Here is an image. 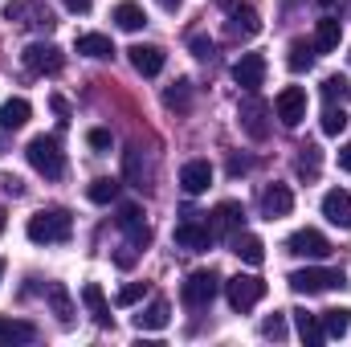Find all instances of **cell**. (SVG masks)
I'll list each match as a JSON object with an SVG mask.
<instances>
[{
	"label": "cell",
	"instance_id": "obj_1",
	"mask_svg": "<svg viewBox=\"0 0 351 347\" xmlns=\"http://www.w3.org/2000/svg\"><path fill=\"white\" fill-rule=\"evenodd\" d=\"M25 233H29V241H37V246H62V241H70V233H74V217H70L66 208H41V213L29 217Z\"/></svg>",
	"mask_w": 351,
	"mask_h": 347
},
{
	"label": "cell",
	"instance_id": "obj_2",
	"mask_svg": "<svg viewBox=\"0 0 351 347\" xmlns=\"http://www.w3.org/2000/svg\"><path fill=\"white\" fill-rule=\"evenodd\" d=\"M25 156H29V164L45 176V180H58V176L66 172V156H62V143H58L53 135H37V139H29Z\"/></svg>",
	"mask_w": 351,
	"mask_h": 347
},
{
	"label": "cell",
	"instance_id": "obj_3",
	"mask_svg": "<svg viewBox=\"0 0 351 347\" xmlns=\"http://www.w3.org/2000/svg\"><path fill=\"white\" fill-rule=\"evenodd\" d=\"M286 282H290V290H294V294H323V290L348 286V282H343V270H323V265H306V270H294Z\"/></svg>",
	"mask_w": 351,
	"mask_h": 347
},
{
	"label": "cell",
	"instance_id": "obj_4",
	"mask_svg": "<svg viewBox=\"0 0 351 347\" xmlns=\"http://www.w3.org/2000/svg\"><path fill=\"white\" fill-rule=\"evenodd\" d=\"M217 290H221V278H217L213 270H192V274L184 278V286H180V298H184L188 311H204V307L217 298Z\"/></svg>",
	"mask_w": 351,
	"mask_h": 347
},
{
	"label": "cell",
	"instance_id": "obj_5",
	"mask_svg": "<svg viewBox=\"0 0 351 347\" xmlns=\"http://www.w3.org/2000/svg\"><path fill=\"white\" fill-rule=\"evenodd\" d=\"M237 123H241V131H245L250 139H258V143L269 135V106L258 98V90H245V98L237 102Z\"/></svg>",
	"mask_w": 351,
	"mask_h": 347
},
{
	"label": "cell",
	"instance_id": "obj_6",
	"mask_svg": "<svg viewBox=\"0 0 351 347\" xmlns=\"http://www.w3.org/2000/svg\"><path fill=\"white\" fill-rule=\"evenodd\" d=\"M225 294H229V307L233 311H250V307H258L265 298V282L258 274H237V278L225 282Z\"/></svg>",
	"mask_w": 351,
	"mask_h": 347
},
{
	"label": "cell",
	"instance_id": "obj_7",
	"mask_svg": "<svg viewBox=\"0 0 351 347\" xmlns=\"http://www.w3.org/2000/svg\"><path fill=\"white\" fill-rule=\"evenodd\" d=\"M196 217H200V213H192V208H188V213H184V221L176 225V246H180V250H188V254H200V250H208V246H213V229H208V225H196Z\"/></svg>",
	"mask_w": 351,
	"mask_h": 347
},
{
	"label": "cell",
	"instance_id": "obj_8",
	"mask_svg": "<svg viewBox=\"0 0 351 347\" xmlns=\"http://www.w3.org/2000/svg\"><path fill=\"white\" fill-rule=\"evenodd\" d=\"M25 70L29 74H58L62 70V49L58 45H49V41H33V45H25Z\"/></svg>",
	"mask_w": 351,
	"mask_h": 347
},
{
	"label": "cell",
	"instance_id": "obj_9",
	"mask_svg": "<svg viewBox=\"0 0 351 347\" xmlns=\"http://www.w3.org/2000/svg\"><path fill=\"white\" fill-rule=\"evenodd\" d=\"M286 250L294 254V258H311V261H323L331 254V241L319 233V229H298V233H290V241H286Z\"/></svg>",
	"mask_w": 351,
	"mask_h": 347
},
{
	"label": "cell",
	"instance_id": "obj_10",
	"mask_svg": "<svg viewBox=\"0 0 351 347\" xmlns=\"http://www.w3.org/2000/svg\"><path fill=\"white\" fill-rule=\"evenodd\" d=\"M114 221H119V229L127 233V246H131V250H147V246H152V229H147V221H143V213H139L135 204H123Z\"/></svg>",
	"mask_w": 351,
	"mask_h": 347
},
{
	"label": "cell",
	"instance_id": "obj_11",
	"mask_svg": "<svg viewBox=\"0 0 351 347\" xmlns=\"http://www.w3.org/2000/svg\"><path fill=\"white\" fill-rule=\"evenodd\" d=\"M274 115L286 123V127H298L306 119V90L302 86H286L278 98H274Z\"/></svg>",
	"mask_w": 351,
	"mask_h": 347
},
{
	"label": "cell",
	"instance_id": "obj_12",
	"mask_svg": "<svg viewBox=\"0 0 351 347\" xmlns=\"http://www.w3.org/2000/svg\"><path fill=\"white\" fill-rule=\"evenodd\" d=\"M8 21H21V25H33V29H53V12L41 4V0H12L4 8Z\"/></svg>",
	"mask_w": 351,
	"mask_h": 347
},
{
	"label": "cell",
	"instance_id": "obj_13",
	"mask_svg": "<svg viewBox=\"0 0 351 347\" xmlns=\"http://www.w3.org/2000/svg\"><path fill=\"white\" fill-rule=\"evenodd\" d=\"M258 33H262V16H258V8H250L245 0H241L237 8H229V37L250 41V37H258Z\"/></svg>",
	"mask_w": 351,
	"mask_h": 347
},
{
	"label": "cell",
	"instance_id": "obj_14",
	"mask_svg": "<svg viewBox=\"0 0 351 347\" xmlns=\"http://www.w3.org/2000/svg\"><path fill=\"white\" fill-rule=\"evenodd\" d=\"M208 184H213V164H208V160H188V164L180 168V188H184L188 196L208 192Z\"/></svg>",
	"mask_w": 351,
	"mask_h": 347
},
{
	"label": "cell",
	"instance_id": "obj_15",
	"mask_svg": "<svg viewBox=\"0 0 351 347\" xmlns=\"http://www.w3.org/2000/svg\"><path fill=\"white\" fill-rule=\"evenodd\" d=\"M233 82L241 90H258L265 82V58L262 53H241V62L233 66Z\"/></svg>",
	"mask_w": 351,
	"mask_h": 347
},
{
	"label": "cell",
	"instance_id": "obj_16",
	"mask_svg": "<svg viewBox=\"0 0 351 347\" xmlns=\"http://www.w3.org/2000/svg\"><path fill=\"white\" fill-rule=\"evenodd\" d=\"M290 208H294V192H290L286 184H269V188L262 192V217L265 221L290 217Z\"/></svg>",
	"mask_w": 351,
	"mask_h": 347
},
{
	"label": "cell",
	"instance_id": "obj_17",
	"mask_svg": "<svg viewBox=\"0 0 351 347\" xmlns=\"http://www.w3.org/2000/svg\"><path fill=\"white\" fill-rule=\"evenodd\" d=\"M323 217L339 229H351V192L348 188H331L323 196Z\"/></svg>",
	"mask_w": 351,
	"mask_h": 347
},
{
	"label": "cell",
	"instance_id": "obj_18",
	"mask_svg": "<svg viewBox=\"0 0 351 347\" xmlns=\"http://www.w3.org/2000/svg\"><path fill=\"white\" fill-rule=\"evenodd\" d=\"M127 58H131V66H135L143 78H156V74L164 70V49H160V45H131Z\"/></svg>",
	"mask_w": 351,
	"mask_h": 347
},
{
	"label": "cell",
	"instance_id": "obj_19",
	"mask_svg": "<svg viewBox=\"0 0 351 347\" xmlns=\"http://www.w3.org/2000/svg\"><path fill=\"white\" fill-rule=\"evenodd\" d=\"M245 225V208L237 204V200H221L217 208H213V233H237Z\"/></svg>",
	"mask_w": 351,
	"mask_h": 347
},
{
	"label": "cell",
	"instance_id": "obj_20",
	"mask_svg": "<svg viewBox=\"0 0 351 347\" xmlns=\"http://www.w3.org/2000/svg\"><path fill=\"white\" fill-rule=\"evenodd\" d=\"M168 323H172V307H168L164 298H152V307L135 315V327H139V331H164Z\"/></svg>",
	"mask_w": 351,
	"mask_h": 347
},
{
	"label": "cell",
	"instance_id": "obj_21",
	"mask_svg": "<svg viewBox=\"0 0 351 347\" xmlns=\"http://www.w3.org/2000/svg\"><path fill=\"white\" fill-rule=\"evenodd\" d=\"M123 176H127V184H131V188H139V192L152 184V172H147V164H143V152H139V147H127V152H123Z\"/></svg>",
	"mask_w": 351,
	"mask_h": 347
},
{
	"label": "cell",
	"instance_id": "obj_22",
	"mask_svg": "<svg viewBox=\"0 0 351 347\" xmlns=\"http://www.w3.org/2000/svg\"><path fill=\"white\" fill-rule=\"evenodd\" d=\"M82 302H86L90 319H94L98 327H110V302H106V294H102L98 282H86V286H82Z\"/></svg>",
	"mask_w": 351,
	"mask_h": 347
},
{
	"label": "cell",
	"instance_id": "obj_23",
	"mask_svg": "<svg viewBox=\"0 0 351 347\" xmlns=\"http://www.w3.org/2000/svg\"><path fill=\"white\" fill-rule=\"evenodd\" d=\"M339 37H343L339 16H323V21L315 25V53H331V49H339Z\"/></svg>",
	"mask_w": 351,
	"mask_h": 347
},
{
	"label": "cell",
	"instance_id": "obj_24",
	"mask_svg": "<svg viewBox=\"0 0 351 347\" xmlns=\"http://www.w3.org/2000/svg\"><path fill=\"white\" fill-rule=\"evenodd\" d=\"M233 254L245 261V265H262L265 261V246H262V237H254V233H233Z\"/></svg>",
	"mask_w": 351,
	"mask_h": 347
},
{
	"label": "cell",
	"instance_id": "obj_25",
	"mask_svg": "<svg viewBox=\"0 0 351 347\" xmlns=\"http://www.w3.org/2000/svg\"><path fill=\"white\" fill-rule=\"evenodd\" d=\"M29 115H33V106H29L25 98H8V102H0V127H4V131L25 127V123H29Z\"/></svg>",
	"mask_w": 351,
	"mask_h": 347
},
{
	"label": "cell",
	"instance_id": "obj_26",
	"mask_svg": "<svg viewBox=\"0 0 351 347\" xmlns=\"http://www.w3.org/2000/svg\"><path fill=\"white\" fill-rule=\"evenodd\" d=\"M37 339V327L25 323V319H4L0 315V344H33Z\"/></svg>",
	"mask_w": 351,
	"mask_h": 347
},
{
	"label": "cell",
	"instance_id": "obj_27",
	"mask_svg": "<svg viewBox=\"0 0 351 347\" xmlns=\"http://www.w3.org/2000/svg\"><path fill=\"white\" fill-rule=\"evenodd\" d=\"M319 319H323V335H327V339H343L351 331V311L348 307H331V311H323Z\"/></svg>",
	"mask_w": 351,
	"mask_h": 347
},
{
	"label": "cell",
	"instance_id": "obj_28",
	"mask_svg": "<svg viewBox=\"0 0 351 347\" xmlns=\"http://www.w3.org/2000/svg\"><path fill=\"white\" fill-rule=\"evenodd\" d=\"M114 25L127 29V33H139V29L147 25V12H143L135 0H123V4H114Z\"/></svg>",
	"mask_w": 351,
	"mask_h": 347
},
{
	"label": "cell",
	"instance_id": "obj_29",
	"mask_svg": "<svg viewBox=\"0 0 351 347\" xmlns=\"http://www.w3.org/2000/svg\"><path fill=\"white\" fill-rule=\"evenodd\" d=\"M78 53H86L94 62H106V58L114 53V45H110V37H102V33H82V37H78Z\"/></svg>",
	"mask_w": 351,
	"mask_h": 347
},
{
	"label": "cell",
	"instance_id": "obj_30",
	"mask_svg": "<svg viewBox=\"0 0 351 347\" xmlns=\"http://www.w3.org/2000/svg\"><path fill=\"white\" fill-rule=\"evenodd\" d=\"M45 294H49V307H53V315H58L62 323H70V319H74V302H70V290H66L62 282H49V286H45Z\"/></svg>",
	"mask_w": 351,
	"mask_h": 347
},
{
	"label": "cell",
	"instance_id": "obj_31",
	"mask_svg": "<svg viewBox=\"0 0 351 347\" xmlns=\"http://www.w3.org/2000/svg\"><path fill=\"white\" fill-rule=\"evenodd\" d=\"M294 319H298V335H302V344H306V347H319L323 339H327V335H323V319H319V315L298 311Z\"/></svg>",
	"mask_w": 351,
	"mask_h": 347
},
{
	"label": "cell",
	"instance_id": "obj_32",
	"mask_svg": "<svg viewBox=\"0 0 351 347\" xmlns=\"http://www.w3.org/2000/svg\"><path fill=\"white\" fill-rule=\"evenodd\" d=\"M286 66H290L294 74H306V70L315 66V45H306V41H290V53H286Z\"/></svg>",
	"mask_w": 351,
	"mask_h": 347
},
{
	"label": "cell",
	"instance_id": "obj_33",
	"mask_svg": "<svg viewBox=\"0 0 351 347\" xmlns=\"http://www.w3.org/2000/svg\"><path fill=\"white\" fill-rule=\"evenodd\" d=\"M86 196L94 200V204H110V200L119 196V180H110V176H98V180L86 188Z\"/></svg>",
	"mask_w": 351,
	"mask_h": 347
},
{
	"label": "cell",
	"instance_id": "obj_34",
	"mask_svg": "<svg viewBox=\"0 0 351 347\" xmlns=\"http://www.w3.org/2000/svg\"><path fill=\"white\" fill-rule=\"evenodd\" d=\"M164 102H168L172 110H188V106H192V82H188V78H180L176 86H168Z\"/></svg>",
	"mask_w": 351,
	"mask_h": 347
},
{
	"label": "cell",
	"instance_id": "obj_35",
	"mask_svg": "<svg viewBox=\"0 0 351 347\" xmlns=\"http://www.w3.org/2000/svg\"><path fill=\"white\" fill-rule=\"evenodd\" d=\"M343 127H348V115H343V106L327 102V110H323V135H339Z\"/></svg>",
	"mask_w": 351,
	"mask_h": 347
},
{
	"label": "cell",
	"instance_id": "obj_36",
	"mask_svg": "<svg viewBox=\"0 0 351 347\" xmlns=\"http://www.w3.org/2000/svg\"><path fill=\"white\" fill-rule=\"evenodd\" d=\"M143 294H147V282H131V286H123V290L114 294V302H119V307H135Z\"/></svg>",
	"mask_w": 351,
	"mask_h": 347
},
{
	"label": "cell",
	"instance_id": "obj_37",
	"mask_svg": "<svg viewBox=\"0 0 351 347\" xmlns=\"http://www.w3.org/2000/svg\"><path fill=\"white\" fill-rule=\"evenodd\" d=\"M262 335L274 339V344H282V339H286V315H269L262 323Z\"/></svg>",
	"mask_w": 351,
	"mask_h": 347
},
{
	"label": "cell",
	"instance_id": "obj_38",
	"mask_svg": "<svg viewBox=\"0 0 351 347\" xmlns=\"http://www.w3.org/2000/svg\"><path fill=\"white\" fill-rule=\"evenodd\" d=\"M298 152H302V156H298V172L302 176H319V147L306 143V147H298Z\"/></svg>",
	"mask_w": 351,
	"mask_h": 347
},
{
	"label": "cell",
	"instance_id": "obj_39",
	"mask_svg": "<svg viewBox=\"0 0 351 347\" xmlns=\"http://www.w3.org/2000/svg\"><path fill=\"white\" fill-rule=\"evenodd\" d=\"M348 78H343V74H331V78H327V82H323V98H327V102H335V98H343V94H348Z\"/></svg>",
	"mask_w": 351,
	"mask_h": 347
},
{
	"label": "cell",
	"instance_id": "obj_40",
	"mask_svg": "<svg viewBox=\"0 0 351 347\" xmlns=\"http://www.w3.org/2000/svg\"><path fill=\"white\" fill-rule=\"evenodd\" d=\"M86 143L94 147V152H110V143H114V139H110V131H106V127H94V131L86 135Z\"/></svg>",
	"mask_w": 351,
	"mask_h": 347
},
{
	"label": "cell",
	"instance_id": "obj_41",
	"mask_svg": "<svg viewBox=\"0 0 351 347\" xmlns=\"http://www.w3.org/2000/svg\"><path fill=\"white\" fill-rule=\"evenodd\" d=\"M192 53H196L200 62H213V53H217V49H213V41H208V37H192Z\"/></svg>",
	"mask_w": 351,
	"mask_h": 347
},
{
	"label": "cell",
	"instance_id": "obj_42",
	"mask_svg": "<svg viewBox=\"0 0 351 347\" xmlns=\"http://www.w3.org/2000/svg\"><path fill=\"white\" fill-rule=\"evenodd\" d=\"M250 172V160H245V156H233V160H229V176H245Z\"/></svg>",
	"mask_w": 351,
	"mask_h": 347
},
{
	"label": "cell",
	"instance_id": "obj_43",
	"mask_svg": "<svg viewBox=\"0 0 351 347\" xmlns=\"http://www.w3.org/2000/svg\"><path fill=\"white\" fill-rule=\"evenodd\" d=\"M4 192H8V196H25V184H21L16 176H4Z\"/></svg>",
	"mask_w": 351,
	"mask_h": 347
},
{
	"label": "cell",
	"instance_id": "obj_44",
	"mask_svg": "<svg viewBox=\"0 0 351 347\" xmlns=\"http://www.w3.org/2000/svg\"><path fill=\"white\" fill-rule=\"evenodd\" d=\"M114 261H119V265H123V270H131V265H135V254H131V246H127V250H123V254H114Z\"/></svg>",
	"mask_w": 351,
	"mask_h": 347
},
{
	"label": "cell",
	"instance_id": "obj_45",
	"mask_svg": "<svg viewBox=\"0 0 351 347\" xmlns=\"http://www.w3.org/2000/svg\"><path fill=\"white\" fill-rule=\"evenodd\" d=\"M53 110H58V119H62V123L70 119V106H66V98H58V94H53Z\"/></svg>",
	"mask_w": 351,
	"mask_h": 347
},
{
	"label": "cell",
	"instance_id": "obj_46",
	"mask_svg": "<svg viewBox=\"0 0 351 347\" xmlns=\"http://www.w3.org/2000/svg\"><path fill=\"white\" fill-rule=\"evenodd\" d=\"M70 12H90V0H62Z\"/></svg>",
	"mask_w": 351,
	"mask_h": 347
},
{
	"label": "cell",
	"instance_id": "obj_47",
	"mask_svg": "<svg viewBox=\"0 0 351 347\" xmlns=\"http://www.w3.org/2000/svg\"><path fill=\"white\" fill-rule=\"evenodd\" d=\"M339 168L351 172V143H348V147H339Z\"/></svg>",
	"mask_w": 351,
	"mask_h": 347
},
{
	"label": "cell",
	"instance_id": "obj_48",
	"mask_svg": "<svg viewBox=\"0 0 351 347\" xmlns=\"http://www.w3.org/2000/svg\"><path fill=\"white\" fill-rule=\"evenodd\" d=\"M156 4H160V8H168V12H176V8H180V0H156Z\"/></svg>",
	"mask_w": 351,
	"mask_h": 347
},
{
	"label": "cell",
	"instance_id": "obj_49",
	"mask_svg": "<svg viewBox=\"0 0 351 347\" xmlns=\"http://www.w3.org/2000/svg\"><path fill=\"white\" fill-rule=\"evenodd\" d=\"M217 4H221V8H225V12H229V8H237V4H241V0H217Z\"/></svg>",
	"mask_w": 351,
	"mask_h": 347
},
{
	"label": "cell",
	"instance_id": "obj_50",
	"mask_svg": "<svg viewBox=\"0 0 351 347\" xmlns=\"http://www.w3.org/2000/svg\"><path fill=\"white\" fill-rule=\"evenodd\" d=\"M4 225H8V217H4V208H0V233H4Z\"/></svg>",
	"mask_w": 351,
	"mask_h": 347
},
{
	"label": "cell",
	"instance_id": "obj_51",
	"mask_svg": "<svg viewBox=\"0 0 351 347\" xmlns=\"http://www.w3.org/2000/svg\"><path fill=\"white\" fill-rule=\"evenodd\" d=\"M319 4H335V0H319Z\"/></svg>",
	"mask_w": 351,
	"mask_h": 347
},
{
	"label": "cell",
	"instance_id": "obj_52",
	"mask_svg": "<svg viewBox=\"0 0 351 347\" xmlns=\"http://www.w3.org/2000/svg\"><path fill=\"white\" fill-rule=\"evenodd\" d=\"M0 278H4V261H0Z\"/></svg>",
	"mask_w": 351,
	"mask_h": 347
},
{
	"label": "cell",
	"instance_id": "obj_53",
	"mask_svg": "<svg viewBox=\"0 0 351 347\" xmlns=\"http://www.w3.org/2000/svg\"><path fill=\"white\" fill-rule=\"evenodd\" d=\"M348 62H351V53H348Z\"/></svg>",
	"mask_w": 351,
	"mask_h": 347
}]
</instances>
